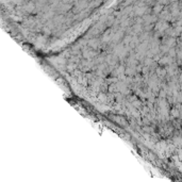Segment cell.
<instances>
[{
    "label": "cell",
    "mask_w": 182,
    "mask_h": 182,
    "mask_svg": "<svg viewBox=\"0 0 182 182\" xmlns=\"http://www.w3.org/2000/svg\"><path fill=\"white\" fill-rule=\"evenodd\" d=\"M81 52H82V54H83L84 59H87V60L95 59L96 56H98V50L93 49V48H91L90 46H85V47L81 50Z\"/></svg>",
    "instance_id": "6da1fadb"
},
{
    "label": "cell",
    "mask_w": 182,
    "mask_h": 182,
    "mask_svg": "<svg viewBox=\"0 0 182 182\" xmlns=\"http://www.w3.org/2000/svg\"><path fill=\"white\" fill-rule=\"evenodd\" d=\"M114 33H115V30L112 28V27H110L109 29H106L104 32L102 33V37H101L102 42L106 43V44H108V43H111L112 42V39H113Z\"/></svg>",
    "instance_id": "7a4b0ae2"
},
{
    "label": "cell",
    "mask_w": 182,
    "mask_h": 182,
    "mask_svg": "<svg viewBox=\"0 0 182 182\" xmlns=\"http://www.w3.org/2000/svg\"><path fill=\"white\" fill-rule=\"evenodd\" d=\"M160 66H163V67H166L168 65L173 64V63H176V58H173V56H169L168 54H164V56L160 59V61L158 62Z\"/></svg>",
    "instance_id": "3957f363"
},
{
    "label": "cell",
    "mask_w": 182,
    "mask_h": 182,
    "mask_svg": "<svg viewBox=\"0 0 182 182\" xmlns=\"http://www.w3.org/2000/svg\"><path fill=\"white\" fill-rule=\"evenodd\" d=\"M159 18L160 19L166 20V21H171L173 19V15H171V12L168 11V9L165 8V10H162V12L159 14Z\"/></svg>",
    "instance_id": "277c9868"
},
{
    "label": "cell",
    "mask_w": 182,
    "mask_h": 182,
    "mask_svg": "<svg viewBox=\"0 0 182 182\" xmlns=\"http://www.w3.org/2000/svg\"><path fill=\"white\" fill-rule=\"evenodd\" d=\"M154 73L158 76V78L161 79V80H164V78L167 77V70H166V68L163 67V66H160V65L157 67V69L154 70Z\"/></svg>",
    "instance_id": "5b68a950"
},
{
    "label": "cell",
    "mask_w": 182,
    "mask_h": 182,
    "mask_svg": "<svg viewBox=\"0 0 182 182\" xmlns=\"http://www.w3.org/2000/svg\"><path fill=\"white\" fill-rule=\"evenodd\" d=\"M162 10H163V4L160 2H157L153 6H152V12H153V14L158 15V16H159V14L162 12Z\"/></svg>",
    "instance_id": "8992f818"
},
{
    "label": "cell",
    "mask_w": 182,
    "mask_h": 182,
    "mask_svg": "<svg viewBox=\"0 0 182 182\" xmlns=\"http://www.w3.org/2000/svg\"><path fill=\"white\" fill-rule=\"evenodd\" d=\"M100 6V2H98V1H96V0H91L90 3H89V8L90 9H96L98 8V6Z\"/></svg>",
    "instance_id": "52a82bcc"
},
{
    "label": "cell",
    "mask_w": 182,
    "mask_h": 182,
    "mask_svg": "<svg viewBox=\"0 0 182 182\" xmlns=\"http://www.w3.org/2000/svg\"><path fill=\"white\" fill-rule=\"evenodd\" d=\"M98 98H99V100L102 101V102H106V101H108V95H106V93L100 92L98 95Z\"/></svg>",
    "instance_id": "ba28073f"
},
{
    "label": "cell",
    "mask_w": 182,
    "mask_h": 182,
    "mask_svg": "<svg viewBox=\"0 0 182 182\" xmlns=\"http://www.w3.org/2000/svg\"><path fill=\"white\" fill-rule=\"evenodd\" d=\"M180 71H181V73H182V64L180 65Z\"/></svg>",
    "instance_id": "9c48e42d"
},
{
    "label": "cell",
    "mask_w": 182,
    "mask_h": 182,
    "mask_svg": "<svg viewBox=\"0 0 182 182\" xmlns=\"http://www.w3.org/2000/svg\"><path fill=\"white\" fill-rule=\"evenodd\" d=\"M96 1H98V2H100V3H101V2H102V1H103V0H96Z\"/></svg>",
    "instance_id": "30bf717a"
},
{
    "label": "cell",
    "mask_w": 182,
    "mask_h": 182,
    "mask_svg": "<svg viewBox=\"0 0 182 182\" xmlns=\"http://www.w3.org/2000/svg\"><path fill=\"white\" fill-rule=\"evenodd\" d=\"M28 1H34V0H28Z\"/></svg>",
    "instance_id": "8fae6325"
}]
</instances>
